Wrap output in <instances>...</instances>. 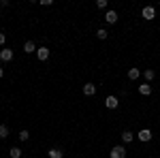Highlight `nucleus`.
<instances>
[{"instance_id": "nucleus-1", "label": "nucleus", "mask_w": 160, "mask_h": 158, "mask_svg": "<svg viewBox=\"0 0 160 158\" xmlns=\"http://www.w3.org/2000/svg\"><path fill=\"white\" fill-rule=\"evenodd\" d=\"M137 139H139V141H143V143L152 141V130H149V128H141L139 135H137Z\"/></svg>"}, {"instance_id": "nucleus-2", "label": "nucleus", "mask_w": 160, "mask_h": 158, "mask_svg": "<svg viewBox=\"0 0 160 158\" xmlns=\"http://www.w3.org/2000/svg\"><path fill=\"white\" fill-rule=\"evenodd\" d=\"M111 158H126V147H122V145H115L113 150H111V154H109Z\"/></svg>"}, {"instance_id": "nucleus-3", "label": "nucleus", "mask_w": 160, "mask_h": 158, "mask_svg": "<svg viewBox=\"0 0 160 158\" xmlns=\"http://www.w3.org/2000/svg\"><path fill=\"white\" fill-rule=\"evenodd\" d=\"M141 15H143V19H154L156 17V9L154 7H143V11H141Z\"/></svg>"}, {"instance_id": "nucleus-4", "label": "nucleus", "mask_w": 160, "mask_h": 158, "mask_svg": "<svg viewBox=\"0 0 160 158\" xmlns=\"http://www.w3.org/2000/svg\"><path fill=\"white\" fill-rule=\"evenodd\" d=\"M118 105H120L118 96H107V98H105V107H107V109H115Z\"/></svg>"}, {"instance_id": "nucleus-5", "label": "nucleus", "mask_w": 160, "mask_h": 158, "mask_svg": "<svg viewBox=\"0 0 160 158\" xmlns=\"http://www.w3.org/2000/svg\"><path fill=\"white\" fill-rule=\"evenodd\" d=\"M0 60H2V62H11L13 60V49L4 47L2 51H0Z\"/></svg>"}, {"instance_id": "nucleus-6", "label": "nucleus", "mask_w": 160, "mask_h": 158, "mask_svg": "<svg viewBox=\"0 0 160 158\" xmlns=\"http://www.w3.org/2000/svg\"><path fill=\"white\" fill-rule=\"evenodd\" d=\"M37 58H38L41 62H45L47 58H49V49H47V47H38V49H37Z\"/></svg>"}, {"instance_id": "nucleus-7", "label": "nucleus", "mask_w": 160, "mask_h": 158, "mask_svg": "<svg viewBox=\"0 0 160 158\" xmlns=\"http://www.w3.org/2000/svg\"><path fill=\"white\" fill-rule=\"evenodd\" d=\"M105 22H107V24H115V22H118V13L109 9V11L105 13Z\"/></svg>"}, {"instance_id": "nucleus-8", "label": "nucleus", "mask_w": 160, "mask_h": 158, "mask_svg": "<svg viewBox=\"0 0 160 158\" xmlns=\"http://www.w3.org/2000/svg\"><path fill=\"white\" fill-rule=\"evenodd\" d=\"M83 94H86V96H94V94H96V85L94 84H86L83 85Z\"/></svg>"}, {"instance_id": "nucleus-9", "label": "nucleus", "mask_w": 160, "mask_h": 158, "mask_svg": "<svg viewBox=\"0 0 160 158\" xmlns=\"http://www.w3.org/2000/svg\"><path fill=\"white\" fill-rule=\"evenodd\" d=\"M24 54H37V45L32 41H26L24 43Z\"/></svg>"}, {"instance_id": "nucleus-10", "label": "nucleus", "mask_w": 160, "mask_h": 158, "mask_svg": "<svg viewBox=\"0 0 160 158\" xmlns=\"http://www.w3.org/2000/svg\"><path fill=\"white\" fill-rule=\"evenodd\" d=\"M139 94H141V96H149V94H152V85L149 84L139 85Z\"/></svg>"}, {"instance_id": "nucleus-11", "label": "nucleus", "mask_w": 160, "mask_h": 158, "mask_svg": "<svg viewBox=\"0 0 160 158\" xmlns=\"http://www.w3.org/2000/svg\"><path fill=\"white\" fill-rule=\"evenodd\" d=\"M139 77H141V71H139V69H128V79H130V81H135Z\"/></svg>"}, {"instance_id": "nucleus-12", "label": "nucleus", "mask_w": 160, "mask_h": 158, "mask_svg": "<svg viewBox=\"0 0 160 158\" xmlns=\"http://www.w3.org/2000/svg\"><path fill=\"white\" fill-rule=\"evenodd\" d=\"M132 139H135V135L130 133V130H124V133H122V141H124V143H130Z\"/></svg>"}, {"instance_id": "nucleus-13", "label": "nucleus", "mask_w": 160, "mask_h": 158, "mask_svg": "<svg viewBox=\"0 0 160 158\" xmlns=\"http://www.w3.org/2000/svg\"><path fill=\"white\" fill-rule=\"evenodd\" d=\"M143 77H145V81H152V79L156 77V73H154L152 69H145V71H143Z\"/></svg>"}, {"instance_id": "nucleus-14", "label": "nucleus", "mask_w": 160, "mask_h": 158, "mask_svg": "<svg viewBox=\"0 0 160 158\" xmlns=\"http://www.w3.org/2000/svg\"><path fill=\"white\" fill-rule=\"evenodd\" d=\"M47 154H49V158H62V156H64V154H62L60 150H56V147H51V150L47 152Z\"/></svg>"}, {"instance_id": "nucleus-15", "label": "nucleus", "mask_w": 160, "mask_h": 158, "mask_svg": "<svg viewBox=\"0 0 160 158\" xmlns=\"http://www.w3.org/2000/svg\"><path fill=\"white\" fill-rule=\"evenodd\" d=\"M96 37H98L100 41H105V38L109 37V32H107V30H105V28H98V30H96Z\"/></svg>"}, {"instance_id": "nucleus-16", "label": "nucleus", "mask_w": 160, "mask_h": 158, "mask_svg": "<svg viewBox=\"0 0 160 158\" xmlns=\"http://www.w3.org/2000/svg\"><path fill=\"white\" fill-rule=\"evenodd\" d=\"M4 137H9V126L7 124H0V139H4Z\"/></svg>"}, {"instance_id": "nucleus-17", "label": "nucleus", "mask_w": 160, "mask_h": 158, "mask_svg": "<svg viewBox=\"0 0 160 158\" xmlns=\"http://www.w3.org/2000/svg\"><path fill=\"white\" fill-rule=\"evenodd\" d=\"M9 156H11V158H19V156H22V150H19V147H11Z\"/></svg>"}, {"instance_id": "nucleus-18", "label": "nucleus", "mask_w": 160, "mask_h": 158, "mask_svg": "<svg viewBox=\"0 0 160 158\" xmlns=\"http://www.w3.org/2000/svg\"><path fill=\"white\" fill-rule=\"evenodd\" d=\"M19 139H22V141H28V139H30V133H28V130H22V133H19Z\"/></svg>"}, {"instance_id": "nucleus-19", "label": "nucleus", "mask_w": 160, "mask_h": 158, "mask_svg": "<svg viewBox=\"0 0 160 158\" xmlns=\"http://www.w3.org/2000/svg\"><path fill=\"white\" fill-rule=\"evenodd\" d=\"M96 4H98V9H107V0H98Z\"/></svg>"}, {"instance_id": "nucleus-20", "label": "nucleus", "mask_w": 160, "mask_h": 158, "mask_svg": "<svg viewBox=\"0 0 160 158\" xmlns=\"http://www.w3.org/2000/svg\"><path fill=\"white\" fill-rule=\"evenodd\" d=\"M4 43H7V34H4V32H0V45H4Z\"/></svg>"}, {"instance_id": "nucleus-21", "label": "nucleus", "mask_w": 160, "mask_h": 158, "mask_svg": "<svg viewBox=\"0 0 160 158\" xmlns=\"http://www.w3.org/2000/svg\"><path fill=\"white\" fill-rule=\"evenodd\" d=\"M0 7H9V0H0Z\"/></svg>"}, {"instance_id": "nucleus-22", "label": "nucleus", "mask_w": 160, "mask_h": 158, "mask_svg": "<svg viewBox=\"0 0 160 158\" xmlns=\"http://www.w3.org/2000/svg\"><path fill=\"white\" fill-rule=\"evenodd\" d=\"M2 77H4V71H2V69H0V79H2Z\"/></svg>"}]
</instances>
